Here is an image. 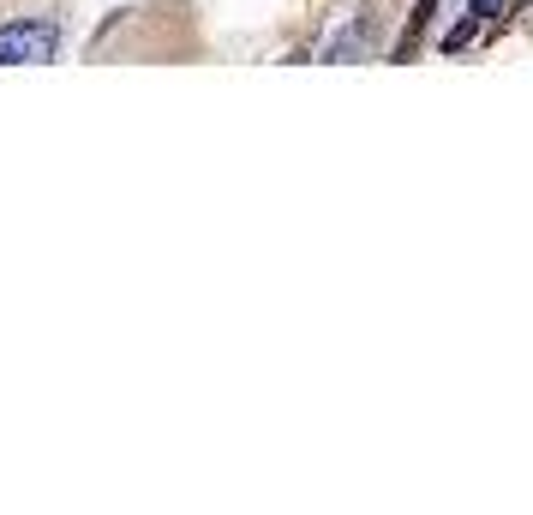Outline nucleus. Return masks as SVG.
<instances>
[{"mask_svg":"<svg viewBox=\"0 0 533 515\" xmlns=\"http://www.w3.org/2000/svg\"><path fill=\"white\" fill-rule=\"evenodd\" d=\"M60 54V24L54 18H12L0 24V66H42Z\"/></svg>","mask_w":533,"mask_h":515,"instance_id":"nucleus-1","label":"nucleus"},{"mask_svg":"<svg viewBox=\"0 0 533 515\" xmlns=\"http://www.w3.org/2000/svg\"><path fill=\"white\" fill-rule=\"evenodd\" d=\"M504 6H510V0H468V12H474V18H480V24H486V18H498V12H504Z\"/></svg>","mask_w":533,"mask_h":515,"instance_id":"nucleus-2","label":"nucleus"}]
</instances>
